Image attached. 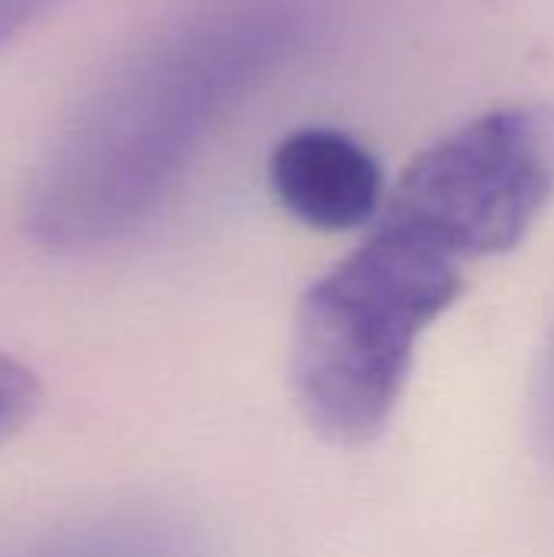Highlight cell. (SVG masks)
Here are the masks:
<instances>
[{"instance_id": "6da1fadb", "label": "cell", "mask_w": 554, "mask_h": 557, "mask_svg": "<svg viewBox=\"0 0 554 557\" xmlns=\"http://www.w3.org/2000/svg\"><path fill=\"white\" fill-rule=\"evenodd\" d=\"M323 23V0H196L167 20L52 140L26 193V235L42 251L82 255L134 232Z\"/></svg>"}, {"instance_id": "5b68a950", "label": "cell", "mask_w": 554, "mask_h": 557, "mask_svg": "<svg viewBox=\"0 0 554 557\" xmlns=\"http://www.w3.org/2000/svg\"><path fill=\"white\" fill-rule=\"evenodd\" d=\"M39 401L42 392L36 375L23 362L0 356V444L33 421Z\"/></svg>"}, {"instance_id": "277c9868", "label": "cell", "mask_w": 554, "mask_h": 557, "mask_svg": "<svg viewBox=\"0 0 554 557\" xmlns=\"http://www.w3.org/2000/svg\"><path fill=\"white\" fill-rule=\"evenodd\" d=\"M278 202L317 232L366 225L382 206V170L376 157L336 127H300L271 153Z\"/></svg>"}, {"instance_id": "52a82bcc", "label": "cell", "mask_w": 554, "mask_h": 557, "mask_svg": "<svg viewBox=\"0 0 554 557\" xmlns=\"http://www.w3.org/2000/svg\"><path fill=\"white\" fill-rule=\"evenodd\" d=\"M535 421H539V434L542 444L554 454V333L539 369V388H535Z\"/></svg>"}, {"instance_id": "3957f363", "label": "cell", "mask_w": 554, "mask_h": 557, "mask_svg": "<svg viewBox=\"0 0 554 557\" xmlns=\"http://www.w3.org/2000/svg\"><path fill=\"white\" fill-rule=\"evenodd\" d=\"M554 193V111L496 108L415 157L382 215L460 261L516 248Z\"/></svg>"}, {"instance_id": "7a4b0ae2", "label": "cell", "mask_w": 554, "mask_h": 557, "mask_svg": "<svg viewBox=\"0 0 554 557\" xmlns=\"http://www.w3.org/2000/svg\"><path fill=\"white\" fill-rule=\"evenodd\" d=\"M460 290L457 255L382 215L297 307L291 388L307 424L343 447L379 437L402 401L418 339Z\"/></svg>"}, {"instance_id": "8992f818", "label": "cell", "mask_w": 554, "mask_h": 557, "mask_svg": "<svg viewBox=\"0 0 554 557\" xmlns=\"http://www.w3.org/2000/svg\"><path fill=\"white\" fill-rule=\"evenodd\" d=\"M65 0H0V49Z\"/></svg>"}]
</instances>
